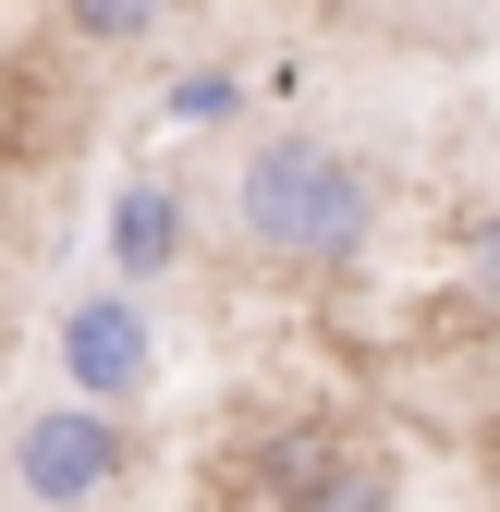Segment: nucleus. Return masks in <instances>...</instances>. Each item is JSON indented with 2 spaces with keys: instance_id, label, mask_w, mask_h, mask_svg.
I'll use <instances>...</instances> for the list:
<instances>
[{
  "instance_id": "nucleus-1",
  "label": "nucleus",
  "mask_w": 500,
  "mask_h": 512,
  "mask_svg": "<svg viewBox=\"0 0 500 512\" xmlns=\"http://www.w3.org/2000/svg\"><path fill=\"white\" fill-rule=\"evenodd\" d=\"M232 208H244V244L257 256H281V269H342V256H366V232H379V183L330 135H269L244 159Z\"/></svg>"
},
{
  "instance_id": "nucleus-2",
  "label": "nucleus",
  "mask_w": 500,
  "mask_h": 512,
  "mask_svg": "<svg viewBox=\"0 0 500 512\" xmlns=\"http://www.w3.org/2000/svg\"><path fill=\"white\" fill-rule=\"evenodd\" d=\"M122 476V415H86V403H37L13 427V488L37 512H86L98 488Z\"/></svg>"
},
{
  "instance_id": "nucleus-3",
  "label": "nucleus",
  "mask_w": 500,
  "mask_h": 512,
  "mask_svg": "<svg viewBox=\"0 0 500 512\" xmlns=\"http://www.w3.org/2000/svg\"><path fill=\"white\" fill-rule=\"evenodd\" d=\"M61 378H74V403H86V415H122V403H147V378H159V342H147L135 293H86L74 317H61Z\"/></svg>"
},
{
  "instance_id": "nucleus-4",
  "label": "nucleus",
  "mask_w": 500,
  "mask_h": 512,
  "mask_svg": "<svg viewBox=\"0 0 500 512\" xmlns=\"http://www.w3.org/2000/svg\"><path fill=\"white\" fill-rule=\"evenodd\" d=\"M171 256H183V196H171V183H135V196L110 208V269L122 281H159Z\"/></svg>"
}]
</instances>
